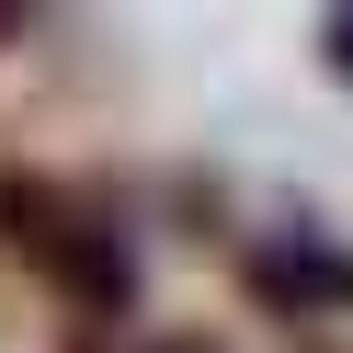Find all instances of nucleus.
I'll return each instance as SVG.
<instances>
[{
    "instance_id": "obj_2",
    "label": "nucleus",
    "mask_w": 353,
    "mask_h": 353,
    "mask_svg": "<svg viewBox=\"0 0 353 353\" xmlns=\"http://www.w3.org/2000/svg\"><path fill=\"white\" fill-rule=\"evenodd\" d=\"M239 285H251L274 319H353V239L330 228H251L239 239Z\"/></svg>"
},
{
    "instance_id": "obj_4",
    "label": "nucleus",
    "mask_w": 353,
    "mask_h": 353,
    "mask_svg": "<svg viewBox=\"0 0 353 353\" xmlns=\"http://www.w3.org/2000/svg\"><path fill=\"white\" fill-rule=\"evenodd\" d=\"M137 353H216V330H160V342H137Z\"/></svg>"
},
{
    "instance_id": "obj_5",
    "label": "nucleus",
    "mask_w": 353,
    "mask_h": 353,
    "mask_svg": "<svg viewBox=\"0 0 353 353\" xmlns=\"http://www.w3.org/2000/svg\"><path fill=\"white\" fill-rule=\"evenodd\" d=\"M12 34H23V12H0V46H12Z\"/></svg>"
},
{
    "instance_id": "obj_1",
    "label": "nucleus",
    "mask_w": 353,
    "mask_h": 353,
    "mask_svg": "<svg viewBox=\"0 0 353 353\" xmlns=\"http://www.w3.org/2000/svg\"><path fill=\"white\" fill-rule=\"evenodd\" d=\"M0 251L23 262L80 330H114L137 307V239L103 194H80L69 171H34V160H0Z\"/></svg>"
},
{
    "instance_id": "obj_3",
    "label": "nucleus",
    "mask_w": 353,
    "mask_h": 353,
    "mask_svg": "<svg viewBox=\"0 0 353 353\" xmlns=\"http://www.w3.org/2000/svg\"><path fill=\"white\" fill-rule=\"evenodd\" d=\"M319 69L353 92V12H330V23H319Z\"/></svg>"
}]
</instances>
